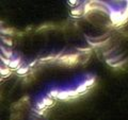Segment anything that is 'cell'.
Instances as JSON below:
<instances>
[{
  "label": "cell",
  "instance_id": "1",
  "mask_svg": "<svg viewBox=\"0 0 128 120\" xmlns=\"http://www.w3.org/2000/svg\"><path fill=\"white\" fill-rule=\"evenodd\" d=\"M60 61L63 62V63H66V64H74V63L78 62V55L77 54L65 55V57H63L61 60H60Z\"/></svg>",
  "mask_w": 128,
  "mask_h": 120
},
{
  "label": "cell",
  "instance_id": "2",
  "mask_svg": "<svg viewBox=\"0 0 128 120\" xmlns=\"http://www.w3.org/2000/svg\"><path fill=\"white\" fill-rule=\"evenodd\" d=\"M43 102H44V104H45L46 106H48V105H52V104H54V100L51 99L50 97H48V96L43 99Z\"/></svg>",
  "mask_w": 128,
  "mask_h": 120
},
{
  "label": "cell",
  "instance_id": "3",
  "mask_svg": "<svg viewBox=\"0 0 128 120\" xmlns=\"http://www.w3.org/2000/svg\"><path fill=\"white\" fill-rule=\"evenodd\" d=\"M28 67H22V68H20V69H18L17 70V73L18 74H25L26 72H28Z\"/></svg>",
  "mask_w": 128,
  "mask_h": 120
}]
</instances>
